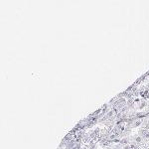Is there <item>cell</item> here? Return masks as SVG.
Returning a JSON list of instances; mask_svg holds the SVG:
<instances>
[]
</instances>
